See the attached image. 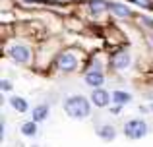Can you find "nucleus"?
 I'll return each mask as SVG.
<instances>
[{
    "instance_id": "18",
    "label": "nucleus",
    "mask_w": 153,
    "mask_h": 147,
    "mask_svg": "<svg viewBox=\"0 0 153 147\" xmlns=\"http://www.w3.org/2000/svg\"><path fill=\"white\" fill-rule=\"evenodd\" d=\"M23 2H31V4H35V2H45V0H23Z\"/></svg>"
},
{
    "instance_id": "4",
    "label": "nucleus",
    "mask_w": 153,
    "mask_h": 147,
    "mask_svg": "<svg viewBox=\"0 0 153 147\" xmlns=\"http://www.w3.org/2000/svg\"><path fill=\"white\" fill-rule=\"evenodd\" d=\"M124 136L128 140H142L147 136V124L142 118H136V120H128L124 124Z\"/></svg>"
},
{
    "instance_id": "20",
    "label": "nucleus",
    "mask_w": 153,
    "mask_h": 147,
    "mask_svg": "<svg viewBox=\"0 0 153 147\" xmlns=\"http://www.w3.org/2000/svg\"><path fill=\"white\" fill-rule=\"evenodd\" d=\"M151 8H153V4H151Z\"/></svg>"
},
{
    "instance_id": "8",
    "label": "nucleus",
    "mask_w": 153,
    "mask_h": 147,
    "mask_svg": "<svg viewBox=\"0 0 153 147\" xmlns=\"http://www.w3.org/2000/svg\"><path fill=\"white\" fill-rule=\"evenodd\" d=\"M108 12L114 14L116 18H132V10L120 2H108Z\"/></svg>"
},
{
    "instance_id": "14",
    "label": "nucleus",
    "mask_w": 153,
    "mask_h": 147,
    "mask_svg": "<svg viewBox=\"0 0 153 147\" xmlns=\"http://www.w3.org/2000/svg\"><path fill=\"white\" fill-rule=\"evenodd\" d=\"M87 4L93 14H103L105 10H108V2H105V0H89Z\"/></svg>"
},
{
    "instance_id": "12",
    "label": "nucleus",
    "mask_w": 153,
    "mask_h": 147,
    "mask_svg": "<svg viewBox=\"0 0 153 147\" xmlns=\"http://www.w3.org/2000/svg\"><path fill=\"white\" fill-rule=\"evenodd\" d=\"M111 95H112V101H114V105H118V106H124L126 103L132 101V95L128 93V91H122V89L112 91Z\"/></svg>"
},
{
    "instance_id": "9",
    "label": "nucleus",
    "mask_w": 153,
    "mask_h": 147,
    "mask_svg": "<svg viewBox=\"0 0 153 147\" xmlns=\"http://www.w3.org/2000/svg\"><path fill=\"white\" fill-rule=\"evenodd\" d=\"M49 112H51V106H49V105H37L33 110H31V120H35V122L39 124V122L47 120Z\"/></svg>"
},
{
    "instance_id": "17",
    "label": "nucleus",
    "mask_w": 153,
    "mask_h": 147,
    "mask_svg": "<svg viewBox=\"0 0 153 147\" xmlns=\"http://www.w3.org/2000/svg\"><path fill=\"white\" fill-rule=\"evenodd\" d=\"M130 2H134V4H138V6H142V8H151V4H153V0H130Z\"/></svg>"
},
{
    "instance_id": "3",
    "label": "nucleus",
    "mask_w": 153,
    "mask_h": 147,
    "mask_svg": "<svg viewBox=\"0 0 153 147\" xmlns=\"http://www.w3.org/2000/svg\"><path fill=\"white\" fill-rule=\"evenodd\" d=\"M78 64H79V58H78V54L72 52V50H62V52L56 56V68L64 74L74 72V70L78 68Z\"/></svg>"
},
{
    "instance_id": "2",
    "label": "nucleus",
    "mask_w": 153,
    "mask_h": 147,
    "mask_svg": "<svg viewBox=\"0 0 153 147\" xmlns=\"http://www.w3.org/2000/svg\"><path fill=\"white\" fill-rule=\"evenodd\" d=\"M6 54H8V58H10L12 62H16V64H29L31 58H33L29 47L27 45H16V43L6 47Z\"/></svg>"
},
{
    "instance_id": "10",
    "label": "nucleus",
    "mask_w": 153,
    "mask_h": 147,
    "mask_svg": "<svg viewBox=\"0 0 153 147\" xmlns=\"http://www.w3.org/2000/svg\"><path fill=\"white\" fill-rule=\"evenodd\" d=\"M97 136L101 137L103 141H112L116 137V130H114V126H111V124H103V126L97 128Z\"/></svg>"
},
{
    "instance_id": "13",
    "label": "nucleus",
    "mask_w": 153,
    "mask_h": 147,
    "mask_svg": "<svg viewBox=\"0 0 153 147\" xmlns=\"http://www.w3.org/2000/svg\"><path fill=\"white\" fill-rule=\"evenodd\" d=\"M22 134L25 137H35L37 136V122L35 120H27L22 124Z\"/></svg>"
},
{
    "instance_id": "5",
    "label": "nucleus",
    "mask_w": 153,
    "mask_h": 147,
    "mask_svg": "<svg viewBox=\"0 0 153 147\" xmlns=\"http://www.w3.org/2000/svg\"><path fill=\"white\" fill-rule=\"evenodd\" d=\"M83 79H85V83L89 87L95 89V87H101L105 83V74H103L101 68H93V66H91V68L85 72V75H83Z\"/></svg>"
},
{
    "instance_id": "19",
    "label": "nucleus",
    "mask_w": 153,
    "mask_h": 147,
    "mask_svg": "<svg viewBox=\"0 0 153 147\" xmlns=\"http://www.w3.org/2000/svg\"><path fill=\"white\" fill-rule=\"evenodd\" d=\"M149 110H151V112H153V103H151V105H149Z\"/></svg>"
},
{
    "instance_id": "6",
    "label": "nucleus",
    "mask_w": 153,
    "mask_h": 147,
    "mask_svg": "<svg viewBox=\"0 0 153 147\" xmlns=\"http://www.w3.org/2000/svg\"><path fill=\"white\" fill-rule=\"evenodd\" d=\"M112 99V95H108L107 89H101V87H95L93 91H91V97L89 101L93 103L97 109H105V106H108V101Z\"/></svg>"
},
{
    "instance_id": "11",
    "label": "nucleus",
    "mask_w": 153,
    "mask_h": 147,
    "mask_svg": "<svg viewBox=\"0 0 153 147\" xmlns=\"http://www.w3.org/2000/svg\"><path fill=\"white\" fill-rule=\"evenodd\" d=\"M10 106L16 110V112H27V110H29V103H27L23 97H18V95L10 97Z\"/></svg>"
},
{
    "instance_id": "16",
    "label": "nucleus",
    "mask_w": 153,
    "mask_h": 147,
    "mask_svg": "<svg viewBox=\"0 0 153 147\" xmlns=\"http://www.w3.org/2000/svg\"><path fill=\"white\" fill-rule=\"evenodd\" d=\"M146 43L149 49H153V29H146Z\"/></svg>"
},
{
    "instance_id": "1",
    "label": "nucleus",
    "mask_w": 153,
    "mask_h": 147,
    "mask_svg": "<svg viewBox=\"0 0 153 147\" xmlns=\"http://www.w3.org/2000/svg\"><path fill=\"white\" fill-rule=\"evenodd\" d=\"M64 110L70 118L82 120L91 114V101H87L83 95H72L64 101Z\"/></svg>"
},
{
    "instance_id": "15",
    "label": "nucleus",
    "mask_w": 153,
    "mask_h": 147,
    "mask_svg": "<svg viewBox=\"0 0 153 147\" xmlns=\"http://www.w3.org/2000/svg\"><path fill=\"white\" fill-rule=\"evenodd\" d=\"M0 89H2L4 93H10V91H12V81H8V79H0Z\"/></svg>"
},
{
    "instance_id": "7",
    "label": "nucleus",
    "mask_w": 153,
    "mask_h": 147,
    "mask_svg": "<svg viewBox=\"0 0 153 147\" xmlns=\"http://www.w3.org/2000/svg\"><path fill=\"white\" fill-rule=\"evenodd\" d=\"M130 64H132V56L126 50H120V52H116L112 56V68L114 70H126Z\"/></svg>"
}]
</instances>
